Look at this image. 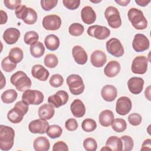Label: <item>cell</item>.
Masks as SVG:
<instances>
[{
	"label": "cell",
	"instance_id": "cell-1",
	"mask_svg": "<svg viewBox=\"0 0 151 151\" xmlns=\"http://www.w3.org/2000/svg\"><path fill=\"white\" fill-rule=\"evenodd\" d=\"M15 131L8 126H0V149L7 151L11 149L14 143Z\"/></svg>",
	"mask_w": 151,
	"mask_h": 151
},
{
	"label": "cell",
	"instance_id": "cell-2",
	"mask_svg": "<svg viewBox=\"0 0 151 151\" xmlns=\"http://www.w3.org/2000/svg\"><path fill=\"white\" fill-rule=\"evenodd\" d=\"M129 20L133 27L138 30H143L147 27V21L142 11L136 8H130L127 13Z\"/></svg>",
	"mask_w": 151,
	"mask_h": 151
},
{
	"label": "cell",
	"instance_id": "cell-3",
	"mask_svg": "<svg viewBox=\"0 0 151 151\" xmlns=\"http://www.w3.org/2000/svg\"><path fill=\"white\" fill-rule=\"evenodd\" d=\"M11 84L19 91H25L31 87L32 82L27 75L22 71L13 74L10 78Z\"/></svg>",
	"mask_w": 151,
	"mask_h": 151
},
{
	"label": "cell",
	"instance_id": "cell-4",
	"mask_svg": "<svg viewBox=\"0 0 151 151\" xmlns=\"http://www.w3.org/2000/svg\"><path fill=\"white\" fill-rule=\"evenodd\" d=\"M16 17L22 19L25 24L32 25L37 20V14L36 11L31 8L27 7L25 5H19L15 11Z\"/></svg>",
	"mask_w": 151,
	"mask_h": 151
},
{
	"label": "cell",
	"instance_id": "cell-5",
	"mask_svg": "<svg viewBox=\"0 0 151 151\" xmlns=\"http://www.w3.org/2000/svg\"><path fill=\"white\" fill-rule=\"evenodd\" d=\"M70 91L72 94L79 95L83 93L84 84L82 78L78 74H70L66 80Z\"/></svg>",
	"mask_w": 151,
	"mask_h": 151
},
{
	"label": "cell",
	"instance_id": "cell-6",
	"mask_svg": "<svg viewBox=\"0 0 151 151\" xmlns=\"http://www.w3.org/2000/svg\"><path fill=\"white\" fill-rule=\"evenodd\" d=\"M104 17L109 25L112 28H118L122 25V19L118 9L113 6H108L104 11Z\"/></svg>",
	"mask_w": 151,
	"mask_h": 151
},
{
	"label": "cell",
	"instance_id": "cell-7",
	"mask_svg": "<svg viewBox=\"0 0 151 151\" xmlns=\"http://www.w3.org/2000/svg\"><path fill=\"white\" fill-rule=\"evenodd\" d=\"M43 93L36 90L28 89L24 91L22 96V100L25 101L28 104L38 105L44 101Z\"/></svg>",
	"mask_w": 151,
	"mask_h": 151
},
{
	"label": "cell",
	"instance_id": "cell-8",
	"mask_svg": "<svg viewBox=\"0 0 151 151\" xmlns=\"http://www.w3.org/2000/svg\"><path fill=\"white\" fill-rule=\"evenodd\" d=\"M106 47L107 52L114 57H120L124 53L122 42L116 38H112L108 40L106 43Z\"/></svg>",
	"mask_w": 151,
	"mask_h": 151
},
{
	"label": "cell",
	"instance_id": "cell-9",
	"mask_svg": "<svg viewBox=\"0 0 151 151\" xmlns=\"http://www.w3.org/2000/svg\"><path fill=\"white\" fill-rule=\"evenodd\" d=\"M87 32L89 36L100 40H105L110 35V31L108 28L99 25L89 27Z\"/></svg>",
	"mask_w": 151,
	"mask_h": 151
},
{
	"label": "cell",
	"instance_id": "cell-10",
	"mask_svg": "<svg viewBox=\"0 0 151 151\" xmlns=\"http://www.w3.org/2000/svg\"><path fill=\"white\" fill-rule=\"evenodd\" d=\"M147 58L144 55L136 57L132 63V71L137 74H143L147 70Z\"/></svg>",
	"mask_w": 151,
	"mask_h": 151
},
{
	"label": "cell",
	"instance_id": "cell-11",
	"mask_svg": "<svg viewBox=\"0 0 151 151\" xmlns=\"http://www.w3.org/2000/svg\"><path fill=\"white\" fill-rule=\"evenodd\" d=\"M61 18L55 14L48 15L44 17L42 19L43 27L49 31H56L58 29L61 25Z\"/></svg>",
	"mask_w": 151,
	"mask_h": 151
},
{
	"label": "cell",
	"instance_id": "cell-12",
	"mask_svg": "<svg viewBox=\"0 0 151 151\" xmlns=\"http://www.w3.org/2000/svg\"><path fill=\"white\" fill-rule=\"evenodd\" d=\"M150 42L147 37L143 34H136L132 42V47L136 52H143L149 49Z\"/></svg>",
	"mask_w": 151,
	"mask_h": 151
},
{
	"label": "cell",
	"instance_id": "cell-13",
	"mask_svg": "<svg viewBox=\"0 0 151 151\" xmlns=\"http://www.w3.org/2000/svg\"><path fill=\"white\" fill-rule=\"evenodd\" d=\"M69 99L68 93L64 90H59L54 94L48 98V103L51 104L54 107L58 108L65 104Z\"/></svg>",
	"mask_w": 151,
	"mask_h": 151
},
{
	"label": "cell",
	"instance_id": "cell-14",
	"mask_svg": "<svg viewBox=\"0 0 151 151\" xmlns=\"http://www.w3.org/2000/svg\"><path fill=\"white\" fill-rule=\"evenodd\" d=\"M116 104V111L121 116L126 115L130 111L132 107L131 100L126 96L119 97Z\"/></svg>",
	"mask_w": 151,
	"mask_h": 151
},
{
	"label": "cell",
	"instance_id": "cell-15",
	"mask_svg": "<svg viewBox=\"0 0 151 151\" xmlns=\"http://www.w3.org/2000/svg\"><path fill=\"white\" fill-rule=\"evenodd\" d=\"M49 126V123L46 120L39 119L32 120L28 125V129L30 132L37 134H44Z\"/></svg>",
	"mask_w": 151,
	"mask_h": 151
},
{
	"label": "cell",
	"instance_id": "cell-16",
	"mask_svg": "<svg viewBox=\"0 0 151 151\" xmlns=\"http://www.w3.org/2000/svg\"><path fill=\"white\" fill-rule=\"evenodd\" d=\"M144 80L141 77H133L127 81V86L129 91L133 94H140L144 86Z\"/></svg>",
	"mask_w": 151,
	"mask_h": 151
},
{
	"label": "cell",
	"instance_id": "cell-17",
	"mask_svg": "<svg viewBox=\"0 0 151 151\" xmlns=\"http://www.w3.org/2000/svg\"><path fill=\"white\" fill-rule=\"evenodd\" d=\"M20 31L15 28H8L3 34V39L5 42L9 45L16 43L20 37Z\"/></svg>",
	"mask_w": 151,
	"mask_h": 151
},
{
	"label": "cell",
	"instance_id": "cell-18",
	"mask_svg": "<svg viewBox=\"0 0 151 151\" xmlns=\"http://www.w3.org/2000/svg\"><path fill=\"white\" fill-rule=\"evenodd\" d=\"M91 64L97 68L103 67L107 61L106 54L101 50H97L94 51L90 57Z\"/></svg>",
	"mask_w": 151,
	"mask_h": 151
},
{
	"label": "cell",
	"instance_id": "cell-19",
	"mask_svg": "<svg viewBox=\"0 0 151 151\" xmlns=\"http://www.w3.org/2000/svg\"><path fill=\"white\" fill-rule=\"evenodd\" d=\"M72 55L75 61L80 65L85 64L88 60V55L84 48L80 45H75L72 49Z\"/></svg>",
	"mask_w": 151,
	"mask_h": 151
},
{
	"label": "cell",
	"instance_id": "cell-20",
	"mask_svg": "<svg viewBox=\"0 0 151 151\" xmlns=\"http://www.w3.org/2000/svg\"><path fill=\"white\" fill-rule=\"evenodd\" d=\"M32 76L40 81H46L50 75L49 71L42 65L35 64L31 68Z\"/></svg>",
	"mask_w": 151,
	"mask_h": 151
},
{
	"label": "cell",
	"instance_id": "cell-21",
	"mask_svg": "<svg viewBox=\"0 0 151 151\" xmlns=\"http://www.w3.org/2000/svg\"><path fill=\"white\" fill-rule=\"evenodd\" d=\"M102 98L106 101L111 102L115 100L117 95V88L113 85L107 84L103 87L101 90Z\"/></svg>",
	"mask_w": 151,
	"mask_h": 151
},
{
	"label": "cell",
	"instance_id": "cell-22",
	"mask_svg": "<svg viewBox=\"0 0 151 151\" xmlns=\"http://www.w3.org/2000/svg\"><path fill=\"white\" fill-rule=\"evenodd\" d=\"M81 19L85 24L90 25L93 24L96 19V14L92 7L86 6L81 11Z\"/></svg>",
	"mask_w": 151,
	"mask_h": 151
},
{
	"label": "cell",
	"instance_id": "cell-23",
	"mask_svg": "<svg viewBox=\"0 0 151 151\" xmlns=\"http://www.w3.org/2000/svg\"><path fill=\"white\" fill-rule=\"evenodd\" d=\"M38 116L40 119L44 120H50L54 115V107L51 104H44L38 109Z\"/></svg>",
	"mask_w": 151,
	"mask_h": 151
},
{
	"label": "cell",
	"instance_id": "cell-24",
	"mask_svg": "<svg viewBox=\"0 0 151 151\" xmlns=\"http://www.w3.org/2000/svg\"><path fill=\"white\" fill-rule=\"evenodd\" d=\"M70 110L73 115L77 118L82 117L86 113V107L80 99H75L71 103Z\"/></svg>",
	"mask_w": 151,
	"mask_h": 151
},
{
	"label": "cell",
	"instance_id": "cell-25",
	"mask_svg": "<svg viewBox=\"0 0 151 151\" xmlns=\"http://www.w3.org/2000/svg\"><path fill=\"white\" fill-rule=\"evenodd\" d=\"M120 68V64L118 61L111 60L105 66L104 73L108 77H114L119 73Z\"/></svg>",
	"mask_w": 151,
	"mask_h": 151
},
{
	"label": "cell",
	"instance_id": "cell-26",
	"mask_svg": "<svg viewBox=\"0 0 151 151\" xmlns=\"http://www.w3.org/2000/svg\"><path fill=\"white\" fill-rule=\"evenodd\" d=\"M33 147L35 151H47L50 149V143L45 137L39 136L34 140Z\"/></svg>",
	"mask_w": 151,
	"mask_h": 151
},
{
	"label": "cell",
	"instance_id": "cell-27",
	"mask_svg": "<svg viewBox=\"0 0 151 151\" xmlns=\"http://www.w3.org/2000/svg\"><path fill=\"white\" fill-rule=\"evenodd\" d=\"M114 120V114L110 110H103L99 114V122L103 127H108L111 125Z\"/></svg>",
	"mask_w": 151,
	"mask_h": 151
},
{
	"label": "cell",
	"instance_id": "cell-28",
	"mask_svg": "<svg viewBox=\"0 0 151 151\" xmlns=\"http://www.w3.org/2000/svg\"><path fill=\"white\" fill-rule=\"evenodd\" d=\"M24 115L25 114L21 110L14 107L8 112L7 118L11 123L17 124L22 120Z\"/></svg>",
	"mask_w": 151,
	"mask_h": 151
},
{
	"label": "cell",
	"instance_id": "cell-29",
	"mask_svg": "<svg viewBox=\"0 0 151 151\" xmlns=\"http://www.w3.org/2000/svg\"><path fill=\"white\" fill-rule=\"evenodd\" d=\"M106 146L109 147L111 150H123V142L120 138L116 136H111L109 137L106 142Z\"/></svg>",
	"mask_w": 151,
	"mask_h": 151
},
{
	"label": "cell",
	"instance_id": "cell-30",
	"mask_svg": "<svg viewBox=\"0 0 151 151\" xmlns=\"http://www.w3.org/2000/svg\"><path fill=\"white\" fill-rule=\"evenodd\" d=\"M60 40L57 36L54 34H50L46 36L44 40L45 47L50 51L57 50L60 46Z\"/></svg>",
	"mask_w": 151,
	"mask_h": 151
},
{
	"label": "cell",
	"instance_id": "cell-31",
	"mask_svg": "<svg viewBox=\"0 0 151 151\" xmlns=\"http://www.w3.org/2000/svg\"><path fill=\"white\" fill-rule=\"evenodd\" d=\"M29 51L33 57L40 58L44 55L45 52V47L41 42L37 41L30 45Z\"/></svg>",
	"mask_w": 151,
	"mask_h": 151
},
{
	"label": "cell",
	"instance_id": "cell-32",
	"mask_svg": "<svg viewBox=\"0 0 151 151\" xmlns=\"http://www.w3.org/2000/svg\"><path fill=\"white\" fill-rule=\"evenodd\" d=\"M8 56L9 59L15 64L20 63L23 59L24 54L22 50L19 47H14L9 52Z\"/></svg>",
	"mask_w": 151,
	"mask_h": 151
},
{
	"label": "cell",
	"instance_id": "cell-33",
	"mask_svg": "<svg viewBox=\"0 0 151 151\" xmlns=\"http://www.w3.org/2000/svg\"><path fill=\"white\" fill-rule=\"evenodd\" d=\"M18 94L14 89H8L1 94V98L2 101L6 104H10L13 103L17 98Z\"/></svg>",
	"mask_w": 151,
	"mask_h": 151
},
{
	"label": "cell",
	"instance_id": "cell-34",
	"mask_svg": "<svg viewBox=\"0 0 151 151\" xmlns=\"http://www.w3.org/2000/svg\"><path fill=\"white\" fill-rule=\"evenodd\" d=\"M63 129L62 128L57 124L50 125L48 127L46 133L51 139H55L60 137L62 134Z\"/></svg>",
	"mask_w": 151,
	"mask_h": 151
},
{
	"label": "cell",
	"instance_id": "cell-35",
	"mask_svg": "<svg viewBox=\"0 0 151 151\" xmlns=\"http://www.w3.org/2000/svg\"><path fill=\"white\" fill-rule=\"evenodd\" d=\"M111 125L113 130L118 133L124 132L127 128L126 122L124 119L120 118L114 119Z\"/></svg>",
	"mask_w": 151,
	"mask_h": 151
},
{
	"label": "cell",
	"instance_id": "cell-36",
	"mask_svg": "<svg viewBox=\"0 0 151 151\" xmlns=\"http://www.w3.org/2000/svg\"><path fill=\"white\" fill-rule=\"evenodd\" d=\"M84 31V28L83 25L80 23H73L68 28V32L73 36H80Z\"/></svg>",
	"mask_w": 151,
	"mask_h": 151
},
{
	"label": "cell",
	"instance_id": "cell-37",
	"mask_svg": "<svg viewBox=\"0 0 151 151\" xmlns=\"http://www.w3.org/2000/svg\"><path fill=\"white\" fill-rule=\"evenodd\" d=\"M81 127L86 132H92L96 129L97 123L92 119H86L81 123Z\"/></svg>",
	"mask_w": 151,
	"mask_h": 151
},
{
	"label": "cell",
	"instance_id": "cell-38",
	"mask_svg": "<svg viewBox=\"0 0 151 151\" xmlns=\"http://www.w3.org/2000/svg\"><path fill=\"white\" fill-rule=\"evenodd\" d=\"M39 35L38 33L34 31H27L24 37V42L27 45H31L38 41Z\"/></svg>",
	"mask_w": 151,
	"mask_h": 151
},
{
	"label": "cell",
	"instance_id": "cell-39",
	"mask_svg": "<svg viewBox=\"0 0 151 151\" xmlns=\"http://www.w3.org/2000/svg\"><path fill=\"white\" fill-rule=\"evenodd\" d=\"M44 64L48 68H55L58 63V60L57 57L54 54H48L45 55L44 60Z\"/></svg>",
	"mask_w": 151,
	"mask_h": 151
},
{
	"label": "cell",
	"instance_id": "cell-40",
	"mask_svg": "<svg viewBox=\"0 0 151 151\" xmlns=\"http://www.w3.org/2000/svg\"><path fill=\"white\" fill-rule=\"evenodd\" d=\"M2 68L7 73H9L15 70L17 67V64L12 62L9 58V56L5 57L1 62Z\"/></svg>",
	"mask_w": 151,
	"mask_h": 151
},
{
	"label": "cell",
	"instance_id": "cell-41",
	"mask_svg": "<svg viewBox=\"0 0 151 151\" xmlns=\"http://www.w3.org/2000/svg\"><path fill=\"white\" fill-rule=\"evenodd\" d=\"M83 147L87 151H95L97 148V143L94 139L87 137L83 141Z\"/></svg>",
	"mask_w": 151,
	"mask_h": 151
},
{
	"label": "cell",
	"instance_id": "cell-42",
	"mask_svg": "<svg viewBox=\"0 0 151 151\" xmlns=\"http://www.w3.org/2000/svg\"><path fill=\"white\" fill-rule=\"evenodd\" d=\"M122 142H123V150L124 151H130L132 150L134 146V142L133 139L127 135L122 136L120 137Z\"/></svg>",
	"mask_w": 151,
	"mask_h": 151
},
{
	"label": "cell",
	"instance_id": "cell-43",
	"mask_svg": "<svg viewBox=\"0 0 151 151\" xmlns=\"http://www.w3.org/2000/svg\"><path fill=\"white\" fill-rule=\"evenodd\" d=\"M49 83L53 87H59L63 85L64 83V78L60 74H55L50 77Z\"/></svg>",
	"mask_w": 151,
	"mask_h": 151
},
{
	"label": "cell",
	"instance_id": "cell-44",
	"mask_svg": "<svg viewBox=\"0 0 151 151\" xmlns=\"http://www.w3.org/2000/svg\"><path fill=\"white\" fill-rule=\"evenodd\" d=\"M41 8L46 11H49L56 6L57 0H41L40 1Z\"/></svg>",
	"mask_w": 151,
	"mask_h": 151
},
{
	"label": "cell",
	"instance_id": "cell-45",
	"mask_svg": "<svg viewBox=\"0 0 151 151\" xmlns=\"http://www.w3.org/2000/svg\"><path fill=\"white\" fill-rule=\"evenodd\" d=\"M142 120V116L137 113H133L129 115L128 121L129 123L132 126H138L139 125Z\"/></svg>",
	"mask_w": 151,
	"mask_h": 151
},
{
	"label": "cell",
	"instance_id": "cell-46",
	"mask_svg": "<svg viewBox=\"0 0 151 151\" xmlns=\"http://www.w3.org/2000/svg\"><path fill=\"white\" fill-rule=\"evenodd\" d=\"M64 6L70 10H74L78 8L80 4V0H63Z\"/></svg>",
	"mask_w": 151,
	"mask_h": 151
},
{
	"label": "cell",
	"instance_id": "cell-47",
	"mask_svg": "<svg viewBox=\"0 0 151 151\" xmlns=\"http://www.w3.org/2000/svg\"><path fill=\"white\" fill-rule=\"evenodd\" d=\"M65 127L68 131H74L78 127V123L75 119H68L65 123Z\"/></svg>",
	"mask_w": 151,
	"mask_h": 151
},
{
	"label": "cell",
	"instance_id": "cell-48",
	"mask_svg": "<svg viewBox=\"0 0 151 151\" xmlns=\"http://www.w3.org/2000/svg\"><path fill=\"white\" fill-rule=\"evenodd\" d=\"M21 1L20 0H4V4L5 6L9 9H16L19 5H21Z\"/></svg>",
	"mask_w": 151,
	"mask_h": 151
},
{
	"label": "cell",
	"instance_id": "cell-49",
	"mask_svg": "<svg viewBox=\"0 0 151 151\" xmlns=\"http://www.w3.org/2000/svg\"><path fill=\"white\" fill-rule=\"evenodd\" d=\"M53 151H68V147L67 145L63 141H58L56 143H54L52 147Z\"/></svg>",
	"mask_w": 151,
	"mask_h": 151
},
{
	"label": "cell",
	"instance_id": "cell-50",
	"mask_svg": "<svg viewBox=\"0 0 151 151\" xmlns=\"http://www.w3.org/2000/svg\"><path fill=\"white\" fill-rule=\"evenodd\" d=\"M151 149V140L150 139H147L145 140L142 145V147L140 150H146Z\"/></svg>",
	"mask_w": 151,
	"mask_h": 151
},
{
	"label": "cell",
	"instance_id": "cell-51",
	"mask_svg": "<svg viewBox=\"0 0 151 151\" xmlns=\"http://www.w3.org/2000/svg\"><path fill=\"white\" fill-rule=\"evenodd\" d=\"M1 12V24L3 25L5 24L8 20V15L3 10L0 11Z\"/></svg>",
	"mask_w": 151,
	"mask_h": 151
},
{
	"label": "cell",
	"instance_id": "cell-52",
	"mask_svg": "<svg viewBox=\"0 0 151 151\" xmlns=\"http://www.w3.org/2000/svg\"><path fill=\"white\" fill-rule=\"evenodd\" d=\"M135 2L140 6H146L150 2V0H135Z\"/></svg>",
	"mask_w": 151,
	"mask_h": 151
},
{
	"label": "cell",
	"instance_id": "cell-53",
	"mask_svg": "<svg viewBox=\"0 0 151 151\" xmlns=\"http://www.w3.org/2000/svg\"><path fill=\"white\" fill-rule=\"evenodd\" d=\"M115 2L120 6H126L130 2V0H115Z\"/></svg>",
	"mask_w": 151,
	"mask_h": 151
},
{
	"label": "cell",
	"instance_id": "cell-54",
	"mask_svg": "<svg viewBox=\"0 0 151 151\" xmlns=\"http://www.w3.org/2000/svg\"><path fill=\"white\" fill-rule=\"evenodd\" d=\"M145 97L146 98H147V99H148V100L150 101V86H148L145 91Z\"/></svg>",
	"mask_w": 151,
	"mask_h": 151
},
{
	"label": "cell",
	"instance_id": "cell-55",
	"mask_svg": "<svg viewBox=\"0 0 151 151\" xmlns=\"http://www.w3.org/2000/svg\"><path fill=\"white\" fill-rule=\"evenodd\" d=\"M5 78L4 77L2 73L1 72V88L2 89L5 86Z\"/></svg>",
	"mask_w": 151,
	"mask_h": 151
},
{
	"label": "cell",
	"instance_id": "cell-56",
	"mask_svg": "<svg viewBox=\"0 0 151 151\" xmlns=\"http://www.w3.org/2000/svg\"><path fill=\"white\" fill-rule=\"evenodd\" d=\"M101 150L102 151V150H111V149L109 148V147H108L107 146H104V147H103V148H101Z\"/></svg>",
	"mask_w": 151,
	"mask_h": 151
},
{
	"label": "cell",
	"instance_id": "cell-57",
	"mask_svg": "<svg viewBox=\"0 0 151 151\" xmlns=\"http://www.w3.org/2000/svg\"><path fill=\"white\" fill-rule=\"evenodd\" d=\"M91 2H93V3H98V2H100L101 1H99V0H98V1H90Z\"/></svg>",
	"mask_w": 151,
	"mask_h": 151
}]
</instances>
